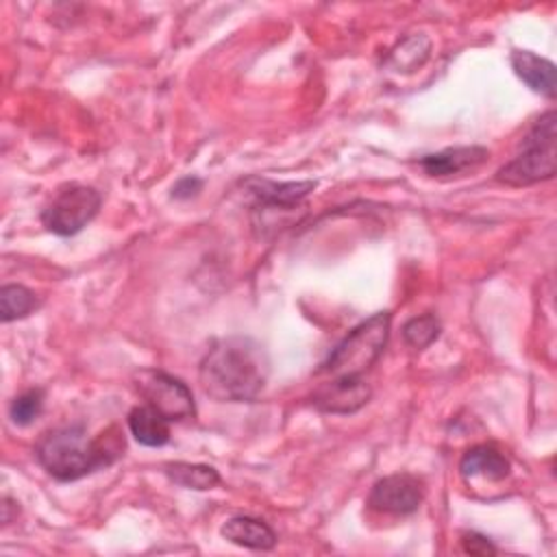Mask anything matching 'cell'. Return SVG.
I'll return each mask as SVG.
<instances>
[{
    "mask_svg": "<svg viewBox=\"0 0 557 557\" xmlns=\"http://www.w3.org/2000/svg\"><path fill=\"white\" fill-rule=\"evenodd\" d=\"M270 376L265 348L248 335H231L211 344L198 368L207 396L220 403H252Z\"/></svg>",
    "mask_w": 557,
    "mask_h": 557,
    "instance_id": "obj_1",
    "label": "cell"
},
{
    "mask_svg": "<svg viewBox=\"0 0 557 557\" xmlns=\"http://www.w3.org/2000/svg\"><path fill=\"white\" fill-rule=\"evenodd\" d=\"M124 450V440L102 433L89 437L85 426L67 424L46 431L35 444V457L57 481H76L111 466Z\"/></svg>",
    "mask_w": 557,
    "mask_h": 557,
    "instance_id": "obj_2",
    "label": "cell"
},
{
    "mask_svg": "<svg viewBox=\"0 0 557 557\" xmlns=\"http://www.w3.org/2000/svg\"><path fill=\"white\" fill-rule=\"evenodd\" d=\"M555 137H557V115L546 111L524 135L518 154L507 161L498 172L496 181L509 187H529L555 176Z\"/></svg>",
    "mask_w": 557,
    "mask_h": 557,
    "instance_id": "obj_3",
    "label": "cell"
},
{
    "mask_svg": "<svg viewBox=\"0 0 557 557\" xmlns=\"http://www.w3.org/2000/svg\"><path fill=\"white\" fill-rule=\"evenodd\" d=\"M392 313L379 311L357 324L326 357L320 372L335 376H361L383 352L389 337Z\"/></svg>",
    "mask_w": 557,
    "mask_h": 557,
    "instance_id": "obj_4",
    "label": "cell"
},
{
    "mask_svg": "<svg viewBox=\"0 0 557 557\" xmlns=\"http://www.w3.org/2000/svg\"><path fill=\"white\" fill-rule=\"evenodd\" d=\"M102 198L98 189L81 183L63 185L41 211V224L61 237L76 235L98 213Z\"/></svg>",
    "mask_w": 557,
    "mask_h": 557,
    "instance_id": "obj_5",
    "label": "cell"
},
{
    "mask_svg": "<svg viewBox=\"0 0 557 557\" xmlns=\"http://www.w3.org/2000/svg\"><path fill=\"white\" fill-rule=\"evenodd\" d=\"M135 387L139 396L146 400V405L157 409L170 422L194 418L196 413L189 387L181 379L163 370L144 368L135 372Z\"/></svg>",
    "mask_w": 557,
    "mask_h": 557,
    "instance_id": "obj_6",
    "label": "cell"
},
{
    "mask_svg": "<svg viewBox=\"0 0 557 557\" xmlns=\"http://www.w3.org/2000/svg\"><path fill=\"white\" fill-rule=\"evenodd\" d=\"M424 500V485L418 476L396 472L374 483L368 496V505L374 511L389 516H409L418 511Z\"/></svg>",
    "mask_w": 557,
    "mask_h": 557,
    "instance_id": "obj_7",
    "label": "cell"
},
{
    "mask_svg": "<svg viewBox=\"0 0 557 557\" xmlns=\"http://www.w3.org/2000/svg\"><path fill=\"white\" fill-rule=\"evenodd\" d=\"M370 396L372 389L361 376H335L313 392L311 403L324 413H355Z\"/></svg>",
    "mask_w": 557,
    "mask_h": 557,
    "instance_id": "obj_8",
    "label": "cell"
},
{
    "mask_svg": "<svg viewBox=\"0 0 557 557\" xmlns=\"http://www.w3.org/2000/svg\"><path fill=\"white\" fill-rule=\"evenodd\" d=\"M490 157V150L483 146H455V148H444L433 154H424L420 159V168L429 176H457L463 172H472L479 165H483Z\"/></svg>",
    "mask_w": 557,
    "mask_h": 557,
    "instance_id": "obj_9",
    "label": "cell"
},
{
    "mask_svg": "<svg viewBox=\"0 0 557 557\" xmlns=\"http://www.w3.org/2000/svg\"><path fill=\"white\" fill-rule=\"evenodd\" d=\"M315 181H287V183H276L270 178H259V176H250L244 181V187L250 196L257 198L259 205L265 207H281V209H289L296 207L298 202H302L309 191L315 189Z\"/></svg>",
    "mask_w": 557,
    "mask_h": 557,
    "instance_id": "obj_10",
    "label": "cell"
},
{
    "mask_svg": "<svg viewBox=\"0 0 557 557\" xmlns=\"http://www.w3.org/2000/svg\"><path fill=\"white\" fill-rule=\"evenodd\" d=\"M511 67L516 72V76L533 91L546 96V98H555V89H557V70L555 63L531 52V50H511Z\"/></svg>",
    "mask_w": 557,
    "mask_h": 557,
    "instance_id": "obj_11",
    "label": "cell"
},
{
    "mask_svg": "<svg viewBox=\"0 0 557 557\" xmlns=\"http://www.w3.org/2000/svg\"><path fill=\"white\" fill-rule=\"evenodd\" d=\"M509 459L492 444H479L468 448L459 461V474L466 481H503L505 476H509Z\"/></svg>",
    "mask_w": 557,
    "mask_h": 557,
    "instance_id": "obj_12",
    "label": "cell"
},
{
    "mask_svg": "<svg viewBox=\"0 0 557 557\" xmlns=\"http://www.w3.org/2000/svg\"><path fill=\"white\" fill-rule=\"evenodd\" d=\"M222 537L235 546L250 550H272L276 546V533L268 522L252 516H233L222 529Z\"/></svg>",
    "mask_w": 557,
    "mask_h": 557,
    "instance_id": "obj_13",
    "label": "cell"
},
{
    "mask_svg": "<svg viewBox=\"0 0 557 557\" xmlns=\"http://www.w3.org/2000/svg\"><path fill=\"white\" fill-rule=\"evenodd\" d=\"M128 431L141 446H163L170 442V420H165L150 405H137L128 411Z\"/></svg>",
    "mask_w": 557,
    "mask_h": 557,
    "instance_id": "obj_14",
    "label": "cell"
},
{
    "mask_svg": "<svg viewBox=\"0 0 557 557\" xmlns=\"http://www.w3.org/2000/svg\"><path fill=\"white\" fill-rule=\"evenodd\" d=\"M163 474L178 487L185 490H211L220 483V474L215 468L207 463H189V461H170L163 466Z\"/></svg>",
    "mask_w": 557,
    "mask_h": 557,
    "instance_id": "obj_15",
    "label": "cell"
},
{
    "mask_svg": "<svg viewBox=\"0 0 557 557\" xmlns=\"http://www.w3.org/2000/svg\"><path fill=\"white\" fill-rule=\"evenodd\" d=\"M429 52H431V41L426 35H422V33L409 35L389 52L387 63L394 72L407 74V72L422 67L424 61L429 59Z\"/></svg>",
    "mask_w": 557,
    "mask_h": 557,
    "instance_id": "obj_16",
    "label": "cell"
},
{
    "mask_svg": "<svg viewBox=\"0 0 557 557\" xmlns=\"http://www.w3.org/2000/svg\"><path fill=\"white\" fill-rule=\"evenodd\" d=\"M37 307H39V298L33 289H28L20 283L2 285V289H0V318H2V322H13V320H20V318H26Z\"/></svg>",
    "mask_w": 557,
    "mask_h": 557,
    "instance_id": "obj_17",
    "label": "cell"
},
{
    "mask_svg": "<svg viewBox=\"0 0 557 557\" xmlns=\"http://www.w3.org/2000/svg\"><path fill=\"white\" fill-rule=\"evenodd\" d=\"M440 335V320L433 313H422L403 324V339L409 348L422 350Z\"/></svg>",
    "mask_w": 557,
    "mask_h": 557,
    "instance_id": "obj_18",
    "label": "cell"
},
{
    "mask_svg": "<svg viewBox=\"0 0 557 557\" xmlns=\"http://www.w3.org/2000/svg\"><path fill=\"white\" fill-rule=\"evenodd\" d=\"M44 409V392L41 389H26L15 396L9 405V418L17 426H28L39 418Z\"/></svg>",
    "mask_w": 557,
    "mask_h": 557,
    "instance_id": "obj_19",
    "label": "cell"
},
{
    "mask_svg": "<svg viewBox=\"0 0 557 557\" xmlns=\"http://www.w3.org/2000/svg\"><path fill=\"white\" fill-rule=\"evenodd\" d=\"M461 548L470 555H494L496 553V546L490 542V537L474 533V531L461 535Z\"/></svg>",
    "mask_w": 557,
    "mask_h": 557,
    "instance_id": "obj_20",
    "label": "cell"
},
{
    "mask_svg": "<svg viewBox=\"0 0 557 557\" xmlns=\"http://www.w3.org/2000/svg\"><path fill=\"white\" fill-rule=\"evenodd\" d=\"M202 189V181L196 176H185L181 178L174 187H172V196L178 200H187L191 196H196Z\"/></svg>",
    "mask_w": 557,
    "mask_h": 557,
    "instance_id": "obj_21",
    "label": "cell"
}]
</instances>
